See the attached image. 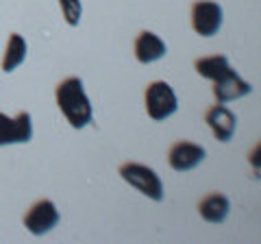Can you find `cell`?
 Segmentation results:
<instances>
[{
  "label": "cell",
  "instance_id": "cell-1",
  "mask_svg": "<svg viewBox=\"0 0 261 244\" xmlns=\"http://www.w3.org/2000/svg\"><path fill=\"white\" fill-rule=\"evenodd\" d=\"M55 101L72 129L79 131V129H85L87 125H92L94 107L85 92L83 81L79 77H65L63 81H59L55 87Z\"/></svg>",
  "mask_w": 261,
  "mask_h": 244
},
{
  "label": "cell",
  "instance_id": "cell-2",
  "mask_svg": "<svg viewBox=\"0 0 261 244\" xmlns=\"http://www.w3.org/2000/svg\"><path fill=\"white\" fill-rule=\"evenodd\" d=\"M118 175L122 177V181H126L130 188H135L142 197L154 203H161L166 199V188H163V181L154 168L140 164V161H126L118 168Z\"/></svg>",
  "mask_w": 261,
  "mask_h": 244
},
{
  "label": "cell",
  "instance_id": "cell-3",
  "mask_svg": "<svg viewBox=\"0 0 261 244\" xmlns=\"http://www.w3.org/2000/svg\"><path fill=\"white\" fill-rule=\"evenodd\" d=\"M144 109L152 122H166L178 111V96L168 81H152L144 92Z\"/></svg>",
  "mask_w": 261,
  "mask_h": 244
},
{
  "label": "cell",
  "instance_id": "cell-4",
  "mask_svg": "<svg viewBox=\"0 0 261 244\" xmlns=\"http://www.w3.org/2000/svg\"><path fill=\"white\" fill-rule=\"evenodd\" d=\"M190 22L196 35L200 37H214L222 29L224 13L216 0H196L190 11Z\"/></svg>",
  "mask_w": 261,
  "mask_h": 244
},
{
  "label": "cell",
  "instance_id": "cell-5",
  "mask_svg": "<svg viewBox=\"0 0 261 244\" xmlns=\"http://www.w3.org/2000/svg\"><path fill=\"white\" fill-rule=\"evenodd\" d=\"M59 221H61V214H59V209H57V205L50 199L35 201L27 209V214H24V218H22L27 231L31 235H37V238H39V235L50 233L55 227L59 225Z\"/></svg>",
  "mask_w": 261,
  "mask_h": 244
},
{
  "label": "cell",
  "instance_id": "cell-6",
  "mask_svg": "<svg viewBox=\"0 0 261 244\" xmlns=\"http://www.w3.org/2000/svg\"><path fill=\"white\" fill-rule=\"evenodd\" d=\"M33 140V118L29 111H20L18 116H7L0 111V146L29 144Z\"/></svg>",
  "mask_w": 261,
  "mask_h": 244
},
{
  "label": "cell",
  "instance_id": "cell-7",
  "mask_svg": "<svg viewBox=\"0 0 261 244\" xmlns=\"http://www.w3.org/2000/svg\"><path fill=\"white\" fill-rule=\"evenodd\" d=\"M205 157H207L205 146L190 140H178L168 151V166L174 173H190V170L198 168L205 161Z\"/></svg>",
  "mask_w": 261,
  "mask_h": 244
},
{
  "label": "cell",
  "instance_id": "cell-8",
  "mask_svg": "<svg viewBox=\"0 0 261 244\" xmlns=\"http://www.w3.org/2000/svg\"><path fill=\"white\" fill-rule=\"evenodd\" d=\"M205 122L218 142H231L238 129V116L231 107H226V103L211 105L205 111Z\"/></svg>",
  "mask_w": 261,
  "mask_h": 244
},
{
  "label": "cell",
  "instance_id": "cell-9",
  "mask_svg": "<svg viewBox=\"0 0 261 244\" xmlns=\"http://www.w3.org/2000/svg\"><path fill=\"white\" fill-rule=\"evenodd\" d=\"M211 92H214L218 103H231V101H240L244 96H248L252 92V85L231 68L222 79L214 81Z\"/></svg>",
  "mask_w": 261,
  "mask_h": 244
},
{
  "label": "cell",
  "instance_id": "cell-10",
  "mask_svg": "<svg viewBox=\"0 0 261 244\" xmlns=\"http://www.w3.org/2000/svg\"><path fill=\"white\" fill-rule=\"evenodd\" d=\"M133 51H135V59L142 66H148V63L159 61L168 55V44L152 31H140L135 37Z\"/></svg>",
  "mask_w": 261,
  "mask_h": 244
},
{
  "label": "cell",
  "instance_id": "cell-11",
  "mask_svg": "<svg viewBox=\"0 0 261 244\" xmlns=\"http://www.w3.org/2000/svg\"><path fill=\"white\" fill-rule=\"evenodd\" d=\"M198 214L209 225H222L231 214V201L222 192H211L198 203Z\"/></svg>",
  "mask_w": 261,
  "mask_h": 244
},
{
  "label": "cell",
  "instance_id": "cell-12",
  "mask_svg": "<svg viewBox=\"0 0 261 244\" xmlns=\"http://www.w3.org/2000/svg\"><path fill=\"white\" fill-rule=\"evenodd\" d=\"M27 55H29V44L20 33H11L9 39H7V46H5V55H3V61H0V68L3 72H13L18 70L24 61H27Z\"/></svg>",
  "mask_w": 261,
  "mask_h": 244
},
{
  "label": "cell",
  "instance_id": "cell-13",
  "mask_svg": "<svg viewBox=\"0 0 261 244\" xmlns=\"http://www.w3.org/2000/svg\"><path fill=\"white\" fill-rule=\"evenodd\" d=\"M194 70L198 72V77L207 79V81H218L222 79L228 70H231V61L226 55H209V57H200L194 61Z\"/></svg>",
  "mask_w": 261,
  "mask_h": 244
},
{
  "label": "cell",
  "instance_id": "cell-14",
  "mask_svg": "<svg viewBox=\"0 0 261 244\" xmlns=\"http://www.w3.org/2000/svg\"><path fill=\"white\" fill-rule=\"evenodd\" d=\"M59 9L63 15V22L68 27H79L81 18H83V3L81 0H59Z\"/></svg>",
  "mask_w": 261,
  "mask_h": 244
},
{
  "label": "cell",
  "instance_id": "cell-15",
  "mask_svg": "<svg viewBox=\"0 0 261 244\" xmlns=\"http://www.w3.org/2000/svg\"><path fill=\"white\" fill-rule=\"evenodd\" d=\"M252 161H255V168L259 170V144L255 146V155L250 153V164H252Z\"/></svg>",
  "mask_w": 261,
  "mask_h": 244
}]
</instances>
